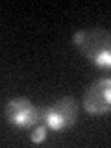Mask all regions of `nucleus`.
<instances>
[{
    "mask_svg": "<svg viewBox=\"0 0 111 148\" xmlns=\"http://www.w3.org/2000/svg\"><path fill=\"white\" fill-rule=\"evenodd\" d=\"M4 117L9 124L17 128H28L35 126L41 120V108H35L28 98L17 96L6 102L4 106Z\"/></svg>",
    "mask_w": 111,
    "mask_h": 148,
    "instance_id": "4",
    "label": "nucleus"
},
{
    "mask_svg": "<svg viewBox=\"0 0 111 148\" xmlns=\"http://www.w3.org/2000/svg\"><path fill=\"white\" fill-rule=\"evenodd\" d=\"M46 132H48V126L45 124L43 117H41V120L35 124V126L30 128V139L32 143H35V145H41V143L46 139Z\"/></svg>",
    "mask_w": 111,
    "mask_h": 148,
    "instance_id": "5",
    "label": "nucleus"
},
{
    "mask_svg": "<svg viewBox=\"0 0 111 148\" xmlns=\"http://www.w3.org/2000/svg\"><path fill=\"white\" fill-rule=\"evenodd\" d=\"M80 106L72 96H63L50 106H41V117L52 132H61L76 124Z\"/></svg>",
    "mask_w": 111,
    "mask_h": 148,
    "instance_id": "2",
    "label": "nucleus"
},
{
    "mask_svg": "<svg viewBox=\"0 0 111 148\" xmlns=\"http://www.w3.org/2000/svg\"><path fill=\"white\" fill-rule=\"evenodd\" d=\"M82 106L95 117L111 113V76L96 78L83 92Z\"/></svg>",
    "mask_w": 111,
    "mask_h": 148,
    "instance_id": "3",
    "label": "nucleus"
},
{
    "mask_svg": "<svg viewBox=\"0 0 111 148\" xmlns=\"http://www.w3.org/2000/svg\"><path fill=\"white\" fill-rule=\"evenodd\" d=\"M72 43L80 52L85 56V59L102 69H111V32L100 26L82 28L72 35Z\"/></svg>",
    "mask_w": 111,
    "mask_h": 148,
    "instance_id": "1",
    "label": "nucleus"
}]
</instances>
